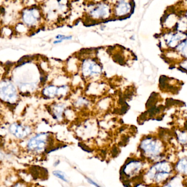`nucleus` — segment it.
Here are the masks:
<instances>
[{
  "label": "nucleus",
  "mask_w": 187,
  "mask_h": 187,
  "mask_svg": "<svg viewBox=\"0 0 187 187\" xmlns=\"http://www.w3.org/2000/svg\"><path fill=\"white\" fill-rule=\"evenodd\" d=\"M172 172L171 165L166 161L158 162L153 166L147 173V178L157 183H161L167 180Z\"/></svg>",
  "instance_id": "obj_1"
},
{
  "label": "nucleus",
  "mask_w": 187,
  "mask_h": 187,
  "mask_svg": "<svg viewBox=\"0 0 187 187\" xmlns=\"http://www.w3.org/2000/svg\"><path fill=\"white\" fill-rule=\"evenodd\" d=\"M51 137L48 133H40L31 137L26 144L27 149L31 153H41L46 150Z\"/></svg>",
  "instance_id": "obj_2"
},
{
  "label": "nucleus",
  "mask_w": 187,
  "mask_h": 187,
  "mask_svg": "<svg viewBox=\"0 0 187 187\" xmlns=\"http://www.w3.org/2000/svg\"><path fill=\"white\" fill-rule=\"evenodd\" d=\"M141 148L146 155L151 158L158 157L162 148L161 143L153 138L144 139L141 144Z\"/></svg>",
  "instance_id": "obj_3"
},
{
  "label": "nucleus",
  "mask_w": 187,
  "mask_h": 187,
  "mask_svg": "<svg viewBox=\"0 0 187 187\" xmlns=\"http://www.w3.org/2000/svg\"><path fill=\"white\" fill-rule=\"evenodd\" d=\"M8 130L14 137L19 139L27 138L32 133V129L30 126L17 123L11 125Z\"/></svg>",
  "instance_id": "obj_4"
},
{
  "label": "nucleus",
  "mask_w": 187,
  "mask_h": 187,
  "mask_svg": "<svg viewBox=\"0 0 187 187\" xmlns=\"http://www.w3.org/2000/svg\"><path fill=\"white\" fill-rule=\"evenodd\" d=\"M142 168V164L139 161L131 160L125 166L123 173L128 177L136 175L139 172Z\"/></svg>",
  "instance_id": "obj_5"
},
{
  "label": "nucleus",
  "mask_w": 187,
  "mask_h": 187,
  "mask_svg": "<svg viewBox=\"0 0 187 187\" xmlns=\"http://www.w3.org/2000/svg\"><path fill=\"white\" fill-rule=\"evenodd\" d=\"M187 159L186 157H184L178 162V163L176 165V169L180 173L186 175L187 174Z\"/></svg>",
  "instance_id": "obj_6"
},
{
  "label": "nucleus",
  "mask_w": 187,
  "mask_h": 187,
  "mask_svg": "<svg viewBox=\"0 0 187 187\" xmlns=\"http://www.w3.org/2000/svg\"><path fill=\"white\" fill-rule=\"evenodd\" d=\"M53 174L56 177H57V178H58L60 180H63L64 182H68V180H67V176L65 175V174L64 172H62V171H54L53 172Z\"/></svg>",
  "instance_id": "obj_7"
},
{
  "label": "nucleus",
  "mask_w": 187,
  "mask_h": 187,
  "mask_svg": "<svg viewBox=\"0 0 187 187\" xmlns=\"http://www.w3.org/2000/svg\"><path fill=\"white\" fill-rule=\"evenodd\" d=\"M178 139L180 142L183 144H186L187 143V135L186 133H181L178 136Z\"/></svg>",
  "instance_id": "obj_8"
},
{
  "label": "nucleus",
  "mask_w": 187,
  "mask_h": 187,
  "mask_svg": "<svg viewBox=\"0 0 187 187\" xmlns=\"http://www.w3.org/2000/svg\"><path fill=\"white\" fill-rule=\"evenodd\" d=\"M179 182H175V185H174V183H173V182H171V183H169L167 184L166 185H165V186L164 187H182V186L180 185L178 186V187H176V186L177 185V184Z\"/></svg>",
  "instance_id": "obj_9"
},
{
  "label": "nucleus",
  "mask_w": 187,
  "mask_h": 187,
  "mask_svg": "<svg viewBox=\"0 0 187 187\" xmlns=\"http://www.w3.org/2000/svg\"><path fill=\"white\" fill-rule=\"evenodd\" d=\"M87 180H88V182L92 184H93L94 186L95 187H101L100 186H99L97 183H96L95 182H94L93 180H91V179H90V178H87Z\"/></svg>",
  "instance_id": "obj_10"
},
{
  "label": "nucleus",
  "mask_w": 187,
  "mask_h": 187,
  "mask_svg": "<svg viewBox=\"0 0 187 187\" xmlns=\"http://www.w3.org/2000/svg\"><path fill=\"white\" fill-rule=\"evenodd\" d=\"M4 153L0 151V160H2L4 159Z\"/></svg>",
  "instance_id": "obj_11"
}]
</instances>
